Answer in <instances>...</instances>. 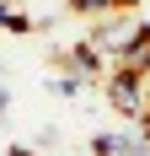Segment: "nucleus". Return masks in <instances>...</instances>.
<instances>
[{"label":"nucleus","mask_w":150,"mask_h":156,"mask_svg":"<svg viewBox=\"0 0 150 156\" xmlns=\"http://www.w3.org/2000/svg\"><path fill=\"white\" fill-rule=\"evenodd\" d=\"M145 32H150V27L139 22V16H102V22H97V32H91L86 43L97 48V54H102L107 65H118L123 54H129V48H134L139 38H145Z\"/></svg>","instance_id":"obj_1"},{"label":"nucleus","mask_w":150,"mask_h":156,"mask_svg":"<svg viewBox=\"0 0 150 156\" xmlns=\"http://www.w3.org/2000/svg\"><path fill=\"white\" fill-rule=\"evenodd\" d=\"M70 11L75 16H113V11H134V0H70Z\"/></svg>","instance_id":"obj_5"},{"label":"nucleus","mask_w":150,"mask_h":156,"mask_svg":"<svg viewBox=\"0 0 150 156\" xmlns=\"http://www.w3.org/2000/svg\"><path fill=\"white\" fill-rule=\"evenodd\" d=\"M0 27L5 32H32V16L16 11V0H0Z\"/></svg>","instance_id":"obj_6"},{"label":"nucleus","mask_w":150,"mask_h":156,"mask_svg":"<svg viewBox=\"0 0 150 156\" xmlns=\"http://www.w3.org/2000/svg\"><path fill=\"white\" fill-rule=\"evenodd\" d=\"M91 156H97V151H91Z\"/></svg>","instance_id":"obj_7"},{"label":"nucleus","mask_w":150,"mask_h":156,"mask_svg":"<svg viewBox=\"0 0 150 156\" xmlns=\"http://www.w3.org/2000/svg\"><path fill=\"white\" fill-rule=\"evenodd\" d=\"M107 70H113V65H107V59H102V54H97L91 43H75L70 54H64V76H59V81H70L75 92H80L86 81H97V76H107Z\"/></svg>","instance_id":"obj_3"},{"label":"nucleus","mask_w":150,"mask_h":156,"mask_svg":"<svg viewBox=\"0 0 150 156\" xmlns=\"http://www.w3.org/2000/svg\"><path fill=\"white\" fill-rule=\"evenodd\" d=\"M107 108L123 113L129 124H139V119H150V81L145 76H129V70H107Z\"/></svg>","instance_id":"obj_2"},{"label":"nucleus","mask_w":150,"mask_h":156,"mask_svg":"<svg viewBox=\"0 0 150 156\" xmlns=\"http://www.w3.org/2000/svg\"><path fill=\"white\" fill-rule=\"evenodd\" d=\"M113 70H129V76H145V81H150V32L129 48V54H123L118 65H113Z\"/></svg>","instance_id":"obj_4"}]
</instances>
